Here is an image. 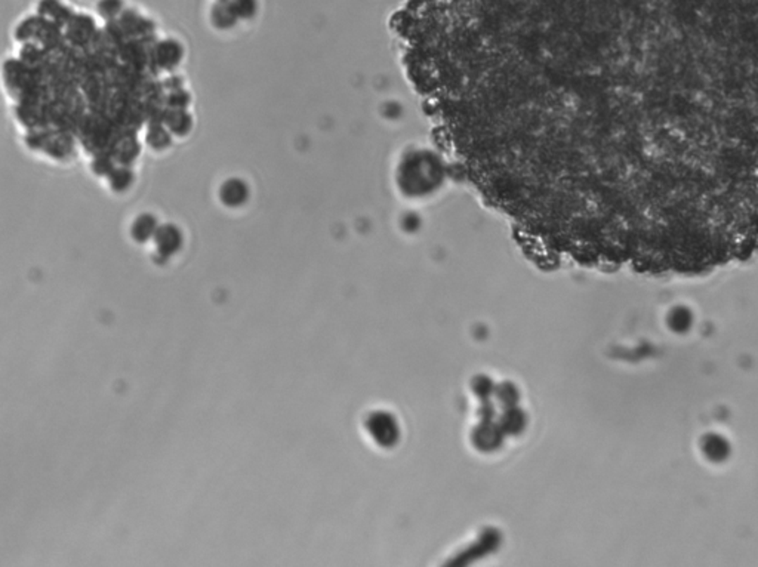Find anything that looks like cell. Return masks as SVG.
Wrapping results in <instances>:
<instances>
[{
    "instance_id": "cell-4",
    "label": "cell",
    "mask_w": 758,
    "mask_h": 567,
    "mask_svg": "<svg viewBox=\"0 0 758 567\" xmlns=\"http://www.w3.org/2000/svg\"><path fill=\"white\" fill-rule=\"evenodd\" d=\"M182 58V49L174 40H166L156 48V61L163 68H174Z\"/></svg>"
},
{
    "instance_id": "cell-8",
    "label": "cell",
    "mask_w": 758,
    "mask_h": 567,
    "mask_svg": "<svg viewBox=\"0 0 758 567\" xmlns=\"http://www.w3.org/2000/svg\"><path fill=\"white\" fill-rule=\"evenodd\" d=\"M230 4L241 20H251L258 12V0H230Z\"/></svg>"
},
{
    "instance_id": "cell-7",
    "label": "cell",
    "mask_w": 758,
    "mask_h": 567,
    "mask_svg": "<svg viewBox=\"0 0 758 567\" xmlns=\"http://www.w3.org/2000/svg\"><path fill=\"white\" fill-rule=\"evenodd\" d=\"M132 182H134V174L132 171H130V169H125V167L114 169L110 175V186L114 191H118V193L126 191L132 186Z\"/></svg>"
},
{
    "instance_id": "cell-6",
    "label": "cell",
    "mask_w": 758,
    "mask_h": 567,
    "mask_svg": "<svg viewBox=\"0 0 758 567\" xmlns=\"http://www.w3.org/2000/svg\"><path fill=\"white\" fill-rule=\"evenodd\" d=\"M157 229V221L151 214H141L132 224V236L138 242H146L156 234Z\"/></svg>"
},
{
    "instance_id": "cell-11",
    "label": "cell",
    "mask_w": 758,
    "mask_h": 567,
    "mask_svg": "<svg viewBox=\"0 0 758 567\" xmlns=\"http://www.w3.org/2000/svg\"><path fill=\"white\" fill-rule=\"evenodd\" d=\"M221 2H230V0H221Z\"/></svg>"
},
{
    "instance_id": "cell-9",
    "label": "cell",
    "mask_w": 758,
    "mask_h": 567,
    "mask_svg": "<svg viewBox=\"0 0 758 567\" xmlns=\"http://www.w3.org/2000/svg\"><path fill=\"white\" fill-rule=\"evenodd\" d=\"M147 141L151 148L154 150H165L170 146V135L166 129H163V127H151L150 132H149V136H147Z\"/></svg>"
},
{
    "instance_id": "cell-5",
    "label": "cell",
    "mask_w": 758,
    "mask_h": 567,
    "mask_svg": "<svg viewBox=\"0 0 758 567\" xmlns=\"http://www.w3.org/2000/svg\"><path fill=\"white\" fill-rule=\"evenodd\" d=\"M165 125L172 134L184 136L191 129V117L184 110L170 108L168 116L165 117Z\"/></svg>"
},
{
    "instance_id": "cell-1",
    "label": "cell",
    "mask_w": 758,
    "mask_h": 567,
    "mask_svg": "<svg viewBox=\"0 0 758 567\" xmlns=\"http://www.w3.org/2000/svg\"><path fill=\"white\" fill-rule=\"evenodd\" d=\"M251 196V189L248 182L241 178H228L225 179L218 190L220 202L227 208H240L246 205Z\"/></svg>"
},
{
    "instance_id": "cell-3",
    "label": "cell",
    "mask_w": 758,
    "mask_h": 567,
    "mask_svg": "<svg viewBox=\"0 0 758 567\" xmlns=\"http://www.w3.org/2000/svg\"><path fill=\"white\" fill-rule=\"evenodd\" d=\"M239 21L236 11L230 2H218L210 9V23L220 30H230Z\"/></svg>"
},
{
    "instance_id": "cell-2",
    "label": "cell",
    "mask_w": 758,
    "mask_h": 567,
    "mask_svg": "<svg viewBox=\"0 0 758 567\" xmlns=\"http://www.w3.org/2000/svg\"><path fill=\"white\" fill-rule=\"evenodd\" d=\"M154 240L159 250L162 253L169 255L179 249L181 242H182V236H181L179 229H177L175 225L168 224V225H160L159 229H157L154 234Z\"/></svg>"
},
{
    "instance_id": "cell-10",
    "label": "cell",
    "mask_w": 758,
    "mask_h": 567,
    "mask_svg": "<svg viewBox=\"0 0 758 567\" xmlns=\"http://www.w3.org/2000/svg\"><path fill=\"white\" fill-rule=\"evenodd\" d=\"M122 8H123L122 0H99V4H98V12L101 13L104 18H108V20L118 17L122 12Z\"/></svg>"
}]
</instances>
